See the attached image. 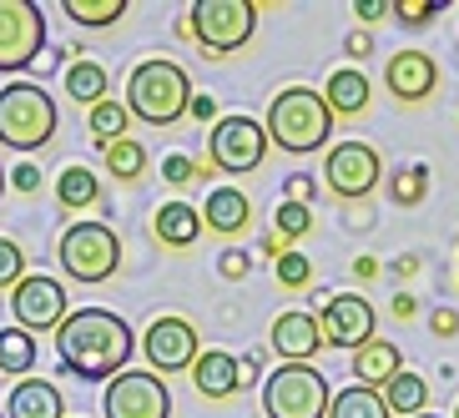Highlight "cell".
<instances>
[{"label":"cell","instance_id":"1","mask_svg":"<svg viewBox=\"0 0 459 418\" xmlns=\"http://www.w3.org/2000/svg\"><path fill=\"white\" fill-rule=\"evenodd\" d=\"M56 353L61 368L82 383H111L117 373H126L136 353V337L126 328L122 312L111 308H76L66 323L56 328Z\"/></svg>","mask_w":459,"mask_h":418},{"label":"cell","instance_id":"2","mask_svg":"<svg viewBox=\"0 0 459 418\" xmlns=\"http://www.w3.org/2000/svg\"><path fill=\"white\" fill-rule=\"evenodd\" d=\"M333 111H328L324 91H313V86H283V91L268 101V132L273 147L293 151V157H308V151H324L328 136H333Z\"/></svg>","mask_w":459,"mask_h":418},{"label":"cell","instance_id":"3","mask_svg":"<svg viewBox=\"0 0 459 418\" xmlns=\"http://www.w3.org/2000/svg\"><path fill=\"white\" fill-rule=\"evenodd\" d=\"M192 81L187 71L167 61V55H147V61H136L132 76H126V111H132V122H147V126H172L187 116L192 107Z\"/></svg>","mask_w":459,"mask_h":418},{"label":"cell","instance_id":"4","mask_svg":"<svg viewBox=\"0 0 459 418\" xmlns=\"http://www.w3.org/2000/svg\"><path fill=\"white\" fill-rule=\"evenodd\" d=\"M56 101L36 81L0 86V147L5 151H41L56 136Z\"/></svg>","mask_w":459,"mask_h":418},{"label":"cell","instance_id":"5","mask_svg":"<svg viewBox=\"0 0 459 418\" xmlns=\"http://www.w3.org/2000/svg\"><path fill=\"white\" fill-rule=\"evenodd\" d=\"M257 5L253 0H197L182 21V36L203 55H232L253 41Z\"/></svg>","mask_w":459,"mask_h":418},{"label":"cell","instance_id":"6","mask_svg":"<svg viewBox=\"0 0 459 418\" xmlns=\"http://www.w3.org/2000/svg\"><path fill=\"white\" fill-rule=\"evenodd\" d=\"M333 388L313 363H278L263 378V414L268 418H328Z\"/></svg>","mask_w":459,"mask_h":418},{"label":"cell","instance_id":"7","mask_svg":"<svg viewBox=\"0 0 459 418\" xmlns=\"http://www.w3.org/2000/svg\"><path fill=\"white\" fill-rule=\"evenodd\" d=\"M56 262L71 283H107L122 268V237L107 222H71L56 243Z\"/></svg>","mask_w":459,"mask_h":418},{"label":"cell","instance_id":"8","mask_svg":"<svg viewBox=\"0 0 459 418\" xmlns=\"http://www.w3.org/2000/svg\"><path fill=\"white\" fill-rule=\"evenodd\" d=\"M46 51V11L36 0H0V71H30Z\"/></svg>","mask_w":459,"mask_h":418},{"label":"cell","instance_id":"9","mask_svg":"<svg viewBox=\"0 0 459 418\" xmlns=\"http://www.w3.org/2000/svg\"><path fill=\"white\" fill-rule=\"evenodd\" d=\"M101 414L107 418H172V388L167 378L126 368L101 388Z\"/></svg>","mask_w":459,"mask_h":418},{"label":"cell","instance_id":"10","mask_svg":"<svg viewBox=\"0 0 459 418\" xmlns=\"http://www.w3.org/2000/svg\"><path fill=\"white\" fill-rule=\"evenodd\" d=\"M378 176H384L378 147H368V141H338V147H328L324 182L338 202H364L368 192L378 187Z\"/></svg>","mask_w":459,"mask_h":418},{"label":"cell","instance_id":"11","mask_svg":"<svg viewBox=\"0 0 459 418\" xmlns=\"http://www.w3.org/2000/svg\"><path fill=\"white\" fill-rule=\"evenodd\" d=\"M142 358L152 363V373L167 378V373H192V363L203 358V337L187 318L177 312H162L157 323L142 333Z\"/></svg>","mask_w":459,"mask_h":418},{"label":"cell","instance_id":"12","mask_svg":"<svg viewBox=\"0 0 459 418\" xmlns=\"http://www.w3.org/2000/svg\"><path fill=\"white\" fill-rule=\"evenodd\" d=\"M11 312H15V328L21 333H56V328L71 318L66 308V287L56 283L51 272H26L21 287L11 293Z\"/></svg>","mask_w":459,"mask_h":418},{"label":"cell","instance_id":"13","mask_svg":"<svg viewBox=\"0 0 459 418\" xmlns=\"http://www.w3.org/2000/svg\"><path fill=\"white\" fill-rule=\"evenodd\" d=\"M268 132H263V122H253V116H222V122L212 126V136H207V151H212V166L217 172H257L263 166V157H268Z\"/></svg>","mask_w":459,"mask_h":418},{"label":"cell","instance_id":"14","mask_svg":"<svg viewBox=\"0 0 459 418\" xmlns=\"http://www.w3.org/2000/svg\"><path fill=\"white\" fill-rule=\"evenodd\" d=\"M324 343L328 348H343L353 358V353L364 348V343H374V308H368V297L359 293H333L324 303Z\"/></svg>","mask_w":459,"mask_h":418},{"label":"cell","instance_id":"15","mask_svg":"<svg viewBox=\"0 0 459 418\" xmlns=\"http://www.w3.org/2000/svg\"><path fill=\"white\" fill-rule=\"evenodd\" d=\"M384 86L399 107H424L434 91H439V61L429 51H394L389 66H384Z\"/></svg>","mask_w":459,"mask_h":418},{"label":"cell","instance_id":"16","mask_svg":"<svg viewBox=\"0 0 459 418\" xmlns=\"http://www.w3.org/2000/svg\"><path fill=\"white\" fill-rule=\"evenodd\" d=\"M268 348L283 358V363H308L318 358L324 348V323H318V312H278L268 328Z\"/></svg>","mask_w":459,"mask_h":418},{"label":"cell","instance_id":"17","mask_svg":"<svg viewBox=\"0 0 459 418\" xmlns=\"http://www.w3.org/2000/svg\"><path fill=\"white\" fill-rule=\"evenodd\" d=\"M203 227L222 232V237H238V232H253V202L247 192L238 187H212L203 197Z\"/></svg>","mask_w":459,"mask_h":418},{"label":"cell","instance_id":"18","mask_svg":"<svg viewBox=\"0 0 459 418\" xmlns=\"http://www.w3.org/2000/svg\"><path fill=\"white\" fill-rule=\"evenodd\" d=\"M349 368H353V383H364V388H389L394 378L404 373V353L394 348L389 337H374V343H364V348L349 358Z\"/></svg>","mask_w":459,"mask_h":418},{"label":"cell","instance_id":"19","mask_svg":"<svg viewBox=\"0 0 459 418\" xmlns=\"http://www.w3.org/2000/svg\"><path fill=\"white\" fill-rule=\"evenodd\" d=\"M192 383L203 398H232L243 388V358L238 353H222V348H207L197 363H192Z\"/></svg>","mask_w":459,"mask_h":418},{"label":"cell","instance_id":"20","mask_svg":"<svg viewBox=\"0 0 459 418\" xmlns=\"http://www.w3.org/2000/svg\"><path fill=\"white\" fill-rule=\"evenodd\" d=\"M5 418H66L61 388L51 378H21L5 398Z\"/></svg>","mask_w":459,"mask_h":418},{"label":"cell","instance_id":"21","mask_svg":"<svg viewBox=\"0 0 459 418\" xmlns=\"http://www.w3.org/2000/svg\"><path fill=\"white\" fill-rule=\"evenodd\" d=\"M324 101L333 116H364L368 101H374V86H368V76L359 66H338L324 81Z\"/></svg>","mask_w":459,"mask_h":418},{"label":"cell","instance_id":"22","mask_svg":"<svg viewBox=\"0 0 459 418\" xmlns=\"http://www.w3.org/2000/svg\"><path fill=\"white\" fill-rule=\"evenodd\" d=\"M152 232H157L162 247H192L203 237V212L192 202H162L157 217H152Z\"/></svg>","mask_w":459,"mask_h":418},{"label":"cell","instance_id":"23","mask_svg":"<svg viewBox=\"0 0 459 418\" xmlns=\"http://www.w3.org/2000/svg\"><path fill=\"white\" fill-rule=\"evenodd\" d=\"M61 81H66V96L71 101H76V107H101V101H107V86H111V76H107V66H101V61H71L66 71H61Z\"/></svg>","mask_w":459,"mask_h":418},{"label":"cell","instance_id":"24","mask_svg":"<svg viewBox=\"0 0 459 418\" xmlns=\"http://www.w3.org/2000/svg\"><path fill=\"white\" fill-rule=\"evenodd\" d=\"M384 404H389V414H399V418H424L429 414V383H424L414 368H404V373L384 388Z\"/></svg>","mask_w":459,"mask_h":418},{"label":"cell","instance_id":"25","mask_svg":"<svg viewBox=\"0 0 459 418\" xmlns=\"http://www.w3.org/2000/svg\"><path fill=\"white\" fill-rule=\"evenodd\" d=\"M56 197H61V207H71V212H82V207H96L101 202V182H96L91 166L71 162L66 172L56 176Z\"/></svg>","mask_w":459,"mask_h":418},{"label":"cell","instance_id":"26","mask_svg":"<svg viewBox=\"0 0 459 418\" xmlns=\"http://www.w3.org/2000/svg\"><path fill=\"white\" fill-rule=\"evenodd\" d=\"M328 418H394L389 404H384V393L378 388H364V383H349V388L333 393V408Z\"/></svg>","mask_w":459,"mask_h":418},{"label":"cell","instance_id":"27","mask_svg":"<svg viewBox=\"0 0 459 418\" xmlns=\"http://www.w3.org/2000/svg\"><path fill=\"white\" fill-rule=\"evenodd\" d=\"M30 368H36V337L21 328H0V373L30 378Z\"/></svg>","mask_w":459,"mask_h":418},{"label":"cell","instance_id":"28","mask_svg":"<svg viewBox=\"0 0 459 418\" xmlns=\"http://www.w3.org/2000/svg\"><path fill=\"white\" fill-rule=\"evenodd\" d=\"M71 26H86V30H107L126 15V0H61Z\"/></svg>","mask_w":459,"mask_h":418},{"label":"cell","instance_id":"29","mask_svg":"<svg viewBox=\"0 0 459 418\" xmlns=\"http://www.w3.org/2000/svg\"><path fill=\"white\" fill-rule=\"evenodd\" d=\"M126 126H132V111H126V101H101V107H91L86 111V132L101 141V147H111V141H122L126 136Z\"/></svg>","mask_w":459,"mask_h":418},{"label":"cell","instance_id":"30","mask_svg":"<svg viewBox=\"0 0 459 418\" xmlns=\"http://www.w3.org/2000/svg\"><path fill=\"white\" fill-rule=\"evenodd\" d=\"M101 162H107V172L117 176V182H136V176L147 172V147H142L136 136H122V141L101 147Z\"/></svg>","mask_w":459,"mask_h":418},{"label":"cell","instance_id":"31","mask_svg":"<svg viewBox=\"0 0 459 418\" xmlns=\"http://www.w3.org/2000/svg\"><path fill=\"white\" fill-rule=\"evenodd\" d=\"M389 197H394V207H419L429 197V166L424 162L399 166V172L389 176Z\"/></svg>","mask_w":459,"mask_h":418},{"label":"cell","instance_id":"32","mask_svg":"<svg viewBox=\"0 0 459 418\" xmlns=\"http://www.w3.org/2000/svg\"><path fill=\"white\" fill-rule=\"evenodd\" d=\"M273 232H278V237H288V243L308 237V232H313V207L278 202V212H273Z\"/></svg>","mask_w":459,"mask_h":418},{"label":"cell","instance_id":"33","mask_svg":"<svg viewBox=\"0 0 459 418\" xmlns=\"http://www.w3.org/2000/svg\"><path fill=\"white\" fill-rule=\"evenodd\" d=\"M207 172H217L212 162H192L187 151H172V157H162V182H172V187H192V182H203Z\"/></svg>","mask_w":459,"mask_h":418},{"label":"cell","instance_id":"34","mask_svg":"<svg viewBox=\"0 0 459 418\" xmlns=\"http://www.w3.org/2000/svg\"><path fill=\"white\" fill-rule=\"evenodd\" d=\"M21 277H26V252H21V243L0 237V293H15Z\"/></svg>","mask_w":459,"mask_h":418},{"label":"cell","instance_id":"35","mask_svg":"<svg viewBox=\"0 0 459 418\" xmlns=\"http://www.w3.org/2000/svg\"><path fill=\"white\" fill-rule=\"evenodd\" d=\"M273 272H278V283H283L288 293H303V287L313 283V262H308L303 252H283Z\"/></svg>","mask_w":459,"mask_h":418},{"label":"cell","instance_id":"36","mask_svg":"<svg viewBox=\"0 0 459 418\" xmlns=\"http://www.w3.org/2000/svg\"><path fill=\"white\" fill-rule=\"evenodd\" d=\"M217 272H222L228 283H243L247 272H253V252H247V247H222V252H217Z\"/></svg>","mask_w":459,"mask_h":418},{"label":"cell","instance_id":"37","mask_svg":"<svg viewBox=\"0 0 459 418\" xmlns=\"http://www.w3.org/2000/svg\"><path fill=\"white\" fill-rule=\"evenodd\" d=\"M434 15H439V5H434V0H399V5H394V21H399V26H429Z\"/></svg>","mask_w":459,"mask_h":418},{"label":"cell","instance_id":"38","mask_svg":"<svg viewBox=\"0 0 459 418\" xmlns=\"http://www.w3.org/2000/svg\"><path fill=\"white\" fill-rule=\"evenodd\" d=\"M283 192H288L283 202H298V207H313V197H318V182H313L308 172H293V176H288V182H283Z\"/></svg>","mask_w":459,"mask_h":418},{"label":"cell","instance_id":"39","mask_svg":"<svg viewBox=\"0 0 459 418\" xmlns=\"http://www.w3.org/2000/svg\"><path fill=\"white\" fill-rule=\"evenodd\" d=\"M11 187H15V192H41V166H36V162L11 166Z\"/></svg>","mask_w":459,"mask_h":418},{"label":"cell","instance_id":"40","mask_svg":"<svg viewBox=\"0 0 459 418\" xmlns=\"http://www.w3.org/2000/svg\"><path fill=\"white\" fill-rule=\"evenodd\" d=\"M187 116H192L197 126H203V122H212V126H217V101H212L207 91H197V96H192V107H187Z\"/></svg>","mask_w":459,"mask_h":418},{"label":"cell","instance_id":"41","mask_svg":"<svg viewBox=\"0 0 459 418\" xmlns=\"http://www.w3.org/2000/svg\"><path fill=\"white\" fill-rule=\"evenodd\" d=\"M429 333H434V337H455V333H459V312H455V308H439V312L429 318Z\"/></svg>","mask_w":459,"mask_h":418},{"label":"cell","instance_id":"42","mask_svg":"<svg viewBox=\"0 0 459 418\" xmlns=\"http://www.w3.org/2000/svg\"><path fill=\"white\" fill-rule=\"evenodd\" d=\"M353 15H359L364 26H374V21H384V15H394V5H384V0H359V5H353Z\"/></svg>","mask_w":459,"mask_h":418},{"label":"cell","instance_id":"43","mask_svg":"<svg viewBox=\"0 0 459 418\" xmlns=\"http://www.w3.org/2000/svg\"><path fill=\"white\" fill-rule=\"evenodd\" d=\"M343 51H349L353 61H368V55H374V36H368V30H353L349 41H343Z\"/></svg>","mask_w":459,"mask_h":418},{"label":"cell","instance_id":"44","mask_svg":"<svg viewBox=\"0 0 459 418\" xmlns=\"http://www.w3.org/2000/svg\"><path fill=\"white\" fill-rule=\"evenodd\" d=\"M414 308H419V303L409 293H394V318H399V323H404V318H414Z\"/></svg>","mask_w":459,"mask_h":418},{"label":"cell","instance_id":"45","mask_svg":"<svg viewBox=\"0 0 459 418\" xmlns=\"http://www.w3.org/2000/svg\"><path fill=\"white\" fill-rule=\"evenodd\" d=\"M353 277H378V257H353Z\"/></svg>","mask_w":459,"mask_h":418},{"label":"cell","instance_id":"46","mask_svg":"<svg viewBox=\"0 0 459 418\" xmlns=\"http://www.w3.org/2000/svg\"><path fill=\"white\" fill-rule=\"evenodd\" d=\"M263 252L283 257V252H293V243H288V237H278V232H268V237H263Z\"/></svg>","mask_w":459,"mask_h":418},{"label":"cell","instance_id":"47","mask_svg":"<svg viewBox=\"0 0 459 418\" xmlns=\"http://www.w3.org/2000/svg\"><path fill=\"white\" fill-rule=\"evenodd\" d=\"M414 268H419V257H414V252H404V257H394V262H389V272H399V277H409Z\"/></svg>","mask_w":459,"mask_h":418},{"label":"cell","instance_id":"48","mask_svg":"<svg viewBox=\"0 0 459 418\" xmlns=\"http://www.w3.org/2000/svg\"><path fill=\"white\" fill-rule=\"evenodd\" d=\"M5 187H11V172H5V166H0V192H5Z\"/></svg>","mask_w":459,"mask_h":418},{"label":"cell","instance_id":"49","mask_svg":"<svg viewBox=\"0 0 459 418\" xmlns=\"http://www.w3.org/2000/svg\"><path fill=\"white\" fill-rule=\"evenodd\" d=\"M424 418H439V414H424Z\"/></svg>","mask_w":459,"mask_h":418},{"label":"cell","instance_id":"50","mask_svg":"<svg viewBox=\"0 0 459 418\" xmlns=\"http://www.w3.org/2000/svg\"><path fill=\"white\" fill-rule=\"evenodd\" d=\"M455 418H459V408H455Z\"/></svg>","mask_w":459,"mask_h":418},{"label":"cell","instance_id":"51","mask_svg":"<svg viewBox=\"0 0 459 418\" xmlns=\"http://www.w3.org/2000/svg\"><path fill=\"white\" fill-rule=\"evenodd\" d=\"M455 268H459V262H455Z\"/></svg>","mask_w":459,"mask_h":418},{"label":"cell","instance_id":"52","mask_svg":"<svg viewBox=\"0 0 459 418\" xmlns=\"http://www.w3.org/2000/svg\"><path fill=\"white\" fill-rule=\"evenodd\" d=\"M0 418H5V414H0Z\"/></svg>","mask_w":459,"mask_h":418}]
</instances>
